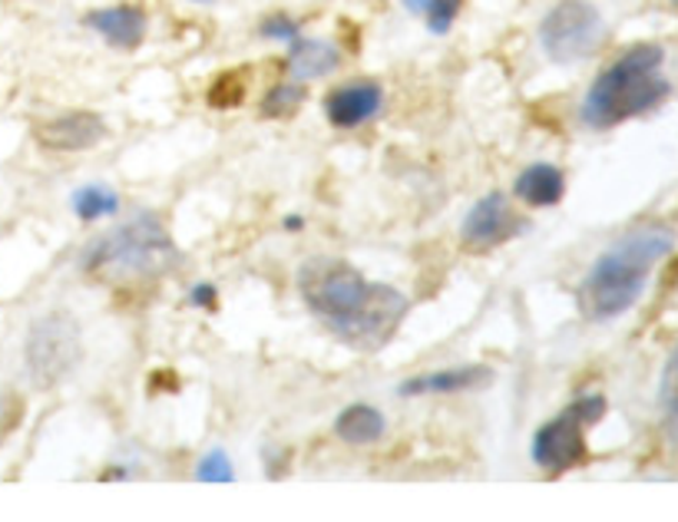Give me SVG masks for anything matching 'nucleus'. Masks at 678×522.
<instances>
[{
  "label": "nucleus",
  "instance_id": "nucleus-1",
  "mask_svg": "<svg viewBox=\"0 0 678 522\" xmlns=\"http://www.w3.org/2000/svg\"><path fill=\"white\" fill-rule=\"evenodd\" d=\"M672 249H676V232L669 225H656V222L632 229L616 245H609V252H602L596 259L576 291L582 318L612 321V318L626 314L639 301L652 268Z\"/></svg>",
  "mask_w": 678,
  "mask_h": 522
},
{
  "label": "nucleus",
  "instance_id": "nucleus-2",
  "mask_svg": "<svg viewBox=\"0 0 678 522\" xmlns=\"http://www.w3.org/2000/svg\"><path fill=\"white\" fill-rule=\"evenodd\" d=\"M666 50L659 43H636L616 63H609L586 93L582 123L589 130H612L632 117L656 110L672 83L662 77Z\"/></svg>",
  "mask_w": 678,
  "mask_h": 522
},
{
  "label": "nucleus",
  "instance_id": "nucleus-3",
  "mask_svg": "<svg viewBox=\"0 0 678 522\" xmlns=\"http://www.w3.org/2000/svg\"><path fill=\"white\" fill-rule=\"evenodd\" d=\"M179 261V252L156 215H136L133 222L107 232L83 255V268L100 278H156Z\"/></svg>",
  "mask_w": 678,
  "mask_h": 522
},
{
  "label": "nucleus",
  "instance_id": "nucleus-4",
  "mask_svg": "<svg viewBox=\"0 0 678 522\" xmlns=\"http://www.w3.org/2000/svg\"><path fill=\"white\" fill-rule=\"evenodd\" d=\"M365 274L338 259H311L301 264L298 271V291L305 298V304L328 324H341L345 318H351L358 311V304L368 294Z\"/></svg>",
  "mask_w": 678,
  "mask_h": 522
},
{
  "label": "nucleus",
  "instance_id": "nucleus-5",
  "mask_svg": "<svg viewBox=\"0 0 678 522\" xmlns=\"http://www.w3.org/2000/svg\"><path fill=\"white\" fill-rule=\"evenodd\" d=\"M606 413V396L589 393L579 396L566 406V413H559L556 420L542 423L534 436V463L559 476L572 466H579L586 460V426H592L596 420H602Z\"/></svg>",
  "mask_w": 678,
  "mask_h": 522
},
{
  "label": "nucleus",
  "instance_id": "nucleus-6",
  "mask_svg": "<svg viewBox=\"0 0 678 522\" xmlns=\"http://www.w3.org/2000/svg\"><path fill=\"white\" fill-rule=\"evenodd\" d=\"M27 374L37 388L60 384L80 361V328L67 311H50L30 324L23 344Z\"/></svg>",
  "mask_w": 678,
  "mask_h": 522
},
{
  "label": "nucleus",
  "instance_id": "nucleus-7",
  "mask_svg": "<svg viewBox=\"0 0 678 522\" xmlns=\"http://www.w3.org/2000/svg\"><path fill=\"white\" fill-rule=\"evenodd\" d=\"M606 37L602 13L589 0H559L540 20L542 53L566 67L592 57Z\"/></svg>",
  "mask_w": 678,
  "mask_h": 522
},
{
  "label": "nucleus",
  "instance_id": "nucleus-8",
  "mask_svg": "<svg viewBox=\"0 0 678 522\" xmlns=\"http://www.w3.org/2000/svg\"><path fill=\"white\" fill-rule=\"evenodd\" d=\"M407 308H410V301L398 288L368 284V294L358 304V311L351 318H345L341 324H335L331 331L348 348L371 354V351H381L395 338V331L401 328V321L407 318Z\"/></svg>",
  "mask_w": 678,
  "mask_h": 522
},
{
  "label": "nucleus",
  "instance_id": "nucleus-9",
  "mask_svg": "<svg viewBox=\"0 0 678 522\" xmlns=\"http://www.w3.org/2000/svg\"><path fill=\"white\" fill-rule=\"evenodd\" d=\"M520 229H524V222L510 209L507 195L490 192L467 212L460 235H463V245H470L477 252H487V249H497V245L510 242Z\"/></svg>",
  "mask_w": 678,
  "mask_h": 522
},
{
  "label": "nucleus",
  "instance_id": "nucleus-10",
  "mask_svg": "<svg viewBox=\"0 0 678 522\" xmlns=\"http://www.w3.org/2000/svg\"><path fill=\"white\" fill-rule=\"evenodd\" d=\"M381 103H385V90L375 80H355L325 100V113H328L331 127L355 130V127L368 123L381 110Z\"/></svg>",
  "mask_w": 678,
  "mask_h": 522
},
{
  "label": "nucleus",
  "instance_id": "nucleus-11",
  "mask_svg": "<svg viewBox=\"0 0 678 522\" xmlns=\"http://www.w3.org/2000/svg\"><path fill=\"white\" fill-rule=\"evenodd\" d=\"M33 135L40 139V145L47 149H60V152H70V149H90L97 145L103 135H107V123L97 117V113H87V110H77V113H63V117H53L47 123H40Z\"/></svg>",
  "mask_w": 678,
  "mask_h": 522
},
{
  "label": "nucleus",
  "instance_id": "nucleus-12",
  "mask_svg": "<svg viewBox=\"0 0 678 522\" xmlns=\"http://www.w3.org/2000/svg\"><path fill=\"white\" fill-rule=\"evenodd\" d=\"M87 27L97 30L110 47L117 50H136L146 40V13L133 3H117L103 10L87 13Z\"/></svg>",
  "mask_w": 678,
  "mask_h": 522
},
{
  "label": "nucleus",
  "instance_id": "nucleus-13",
  "mask_svg": "<svg viewBox=\"0 0 678 522\" xmlns=\"http://www.w3.org/2000/svg\"><path fill=\"white\" fill-rule=\"evenodd\" d=\"M341 63V53L335 43L328 40H291V53H288V73L295 80H321L328 73H335Z\"/></svg>",
  "mask_w": 678,
  "mask_h": 522
},
{
  "label": "nucleus",
  "instance_id": "nucleus-14",
  "mask_svg": "<svg viewBox=\"0 0 678 522\" xmlns=\"http://www.w3.org/2000/svg\"><path fill=\"white\" fill-rule=\"evenodd\" d=\"M514 192L527 202V205H537V209H546V205H556L566 192V179L556 165L549 162H537L530 169H524L514 182Z\"/></svg>",
  "mask_w": 678,
  "mask_h": 522
},
{
  "label": "nucleus",
  "instance_id": "nucleus-15",
  "mask_svg": "<svg viewBox=\"0 0 678 522\" xmlns=\"http://www.w3.org/2000/svg\"><path fill=\"white\" fill-rule=\"evenodd\" d=\"M335 433L338 440L351 446H365L385 436V413L375 410L371 403H351L335 416Z\"/></svg>",
  "mask_w": 678,
  "mask_h": 522
},
{
  "label": "nucleus",
  "instance_id": "nucleus-16",
  "mask_svg": "<svg viewBox=\"0 0 678 522\" xmlns=\"http://www.w3.org/2000/svg\"><path fill=\"white\" fill-rule=\"evenodd\" d=\"M493 378L490 368H457V371H440V374H423V378H410L401 384L405 396L413 393H453L470 391V388H483Z\"/></svg>",
  "mask_w": 678,
  "mask_h": 522
},
{
  "label": "nucleus",
  "instance_id": "nucleus-17",
  "mask_svg": "<svg viewBox=\"0 0 678 522\" xmlns=\"http://www.w3.org/2000/svg\"><path fill=\"white\" fill-rule=\"evenodd\" d=\"M70 205H73V212H77L83 222H97V219L113 215V212L120 209V199H117V192L107 189V185H83V189L73 192Z\"/></svg>",
  "mask_w": 678,
  "mask_h": 522
},
{
  "label": "nucleus",
  "instance_id": "nucleus-18",
  "mask_svg": "<svg viewBox=\"0 0 678 522\" xmlns=\"http://www.w3.org/2000/svg\"><path fill=\"white\" fill-rule=\"evenodd\" d=\"M301 103H305V90L295 87V83H281V87L269 90V97L262 100V113L271 117V120H281V117L298 113Z\"/></svg>",
  "mask_w": 678,
  "mask_h": 522
},
{
  "label": "nucleus",
  "instance_id": "nucleus-19",
  "mask_svg": "<svg viewBox=\"0 0 678 522\" xmlns=\"http://www.w3.org/2000/svg\"><path fill=\"white\" fill-rule=\"evenodd\" d=\"M242 97H246V80L239 73H222L209 90V103L216 110H232L242 103Z\"/></svg>",
  "mask_w": 678,
  "mask_h": 522
},
{
  "label": "nucleus",
  "instance_id": "nucleus-20",
  "mask_svg": "<svg viewBox=\"0 0 678 522\" xmlns=\"http://www.w3.org/2000/svg\"><path fill=\"white\" fill-rule=\"evenodd\" d=\"M196 480H202V483H232V480H236V470H232V463H229V456H226L222 450H212V453H206V456L199 460Z\"/></svg>",
  "mask_w": 678,
  "mask_h": 522
},
{
  "label": "nucleus",
  "instance_id": "nucleus-21",
  "mask_svg": "<svg viewBox=\"0 0 678 522\" xmlns=\"http://www.w3.org/2000/svg\"><path fill=\"white\" fill-rule=\"evenodd\" d=\"M659 400H662V410L669 416V426L678 430V348L672 351L666 371H662V388H659Z\"/></svg>",
  "mask_w": 678,
  "mask_h": 522
},
{
  "label": "nucleus",
  "instance_id": "nucleus-22",
  "mask_svg": "<svg viewBox=\"0 0 678 522\" xmlns=\"http://www.w3.org/2000/svg\"><path fill=\"white\" fill-rule=\"evenodd\" d=\"M460 10H463V0H430L427 10H423L430 33H437V37L447 33L453 27V20L460 17Z\"/></svg>",
  "mask_w": 678,
  "mask_h": 522
},
{
  "label": "nucleus",
  "instance_id": "nucleus-23",
  "mask_svg": "<svg viewBox=\"0 0 678 522\" xmlns=\"http://www.w3.org/2000/svg\"><path fill=\"white\" fill-rule=\"evenodd\" d=\"M259 33H262L266 40H281V43H291V40H298V37H301V27H298V20H291L288 13H271V17L262 20Z\"/></svg>",
  "mask_w": 678,
  "mask_h": 522
},
{
  "label": "nucleus",
  "instance_id": "nucleus-24",
  "mask_svg": "<svg viewBox=\"0 0 678 522\" xmlns=\"http://www.w3.org/2000/svg\"><path fill=\"white\" fill-rule=\"evenodd\" d=\"M189 301H192L196 308H212V304H216V288H212V284H196L192 294H189Z\"/></svg>",
  "mask_w": 678,
  "mask_h": 522
},
{
  "label": "nucleus",
  "instance_id": "nucleus-25",
  "mask_svg": "<svg viewBox=\"0 0 678 522\" xmlns=\"http://www.w3.org/2000/svg\"><path fill=\"white\" fill-rule=\"evenodd\" d=\"M427 3H430V0H405V7L410 10V13H423V10H427Z\"/></svg>",
  "mask_w": 678,
  "mask_h": 522
},
{
  "label": "nucleus",
  "instance_id": "nucleus-26",
  "mask_svg": "<svg viewBox=\"0 0 678 522\" xmlns=\"http://www.w3.org/2000/svg\"><path fill=\"white\" fill-rule=\"evenodd\" d=\"M189 3H219V0H189Z\"/></svg>",
  "mask_w": 678,
  "mask_h": 522
},
{
  "label": "nucleus",
  "instance_id": "nucleus-27",
  "mask_svg": "<svg viewBox=\"0 0 678 522\" xmlns=\"http://www.w3.org/2000/svg\"><path fill=\"white\" fill-rule=\"evenodd\" d=\"M669 3H672V7H676V10H678V0H669Z\"/></svg>",
  "mask_w": 678,
  "mask_h": 522
}]
</instances>
